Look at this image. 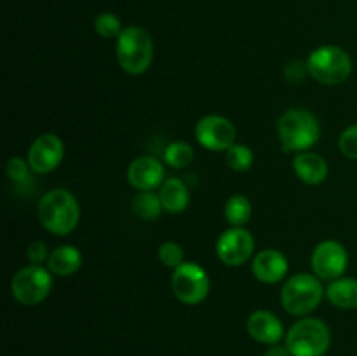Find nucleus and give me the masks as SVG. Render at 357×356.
Masks as SVG:
<instances>
[{
  "label": "nucleus",
  "mask_w": 357,
  "mask_h": 356,
  "mask_svg": "<svg viewBox=\"0 0 357 356\" xmlns=\"http://www.w3.org/2000/svg\"><path fill=\"white\" fill-rule=\"evenodd\" d=\"M255 253V237L244 227H230L220 234L216 241V255L220 262L230 267L246 264Z\"/></svg>",
  "instance_id": "9b49d317"
},
{
  "label": "nucleus",
  "mask_w": 357,
  "mask_h": 356,
  "mask_svg": "<svg viewBox=\"0 0 357 356\" xmlns=\"http://www.w3.org/2000/svg\"><path fill=\"white\" fill-rule=\"evenodd\" d=\"M251 269H253V274L258 281L265 283V285H274V283H279L286 278L289 265L284 253L274 250V248H267V250H261L260 253L255 255Z\"/></svg>",
  "instance_id": "2eb2a0df"
},
{
  "label": "nucleus",
  "mask_w": 357,
  "mask_h": 356,
  "mask_svg": "<svg viewBox=\"0 0 357 356\" xmlns=\"http://www.w3.org/2000/svg\"><path fill=\"white\" fill-rule=\"evenodd\" d=\"M278 135L286 152H305L319 140L321 126L312 112L305 108H289L279 119Z\"/></svg>",
  "instance_id": "f03ea898"
},
{
  "label": "nucleus",
  "mask_w": 357,
  "mask_h": 356,
  "mask_svg": "<svg viewBox=\"0 0 357 356\" xmlns=\"http://www.w3.org/2000/svg\"><path fill=\"white\" fill-rule=\"evenodd\" d=\"M94 30L100 37L103 38H119V35L122 34V23L115 14L112 13H101L100 16H96L94 20Z\"/></svg>",
  "instance_id": "b1692460"
},
{
  "label": "nucleus",
  "mask_w": 357,
  "mask_h": 356,
  "mask_svg": "<svg viewBox=\"0 0 357 356\" xmlns=\"http://www.w3.org/2000/svg\"><path fill=\"white\" fill-rule=\"evenodd\" d=\"M209 276L204 269L194 262H185L174 269L171 276V290L181 304L197 306L209 295Z\"/></svg>",
  "instance_id": "6e6552de"
},
{
  "label": "nucleus",
  "mask_w": 357,
  "mask_h": 356,
  "mask_svg": "<svg viewBox=\"0 0 357 356\" xmlns=\"http://www.w3.org/2000/svg\"><path fill=\"white\" fill-rule=\"evenodd\" d=\"M37 213L44 229L56 236H68L80 220L79 202L66 188H52L42 195Z\"/></svg>",
  "instance_id": "f257e3e1"
},
{
  "label": "nucleus",
  "mask_w": 357,
  "mask_h": 356,
  "mask_svg": "<svg viewBox=\"0 0 357 356\" xmlns=\"http://www.w3.org/2000/svg\"><path fill=\"white\" fill-rule=\"evenodd\" d=\"M251 201L243 194L230 195L225 202V218L232 227H244L251 218Z\"/></svg>",
  "instance_id": "412c9836"
},
{
  "label": "nucleus",
  "mask_w": 357,
  "mask_h": 356,
  "mask_svg": "<svg viewBox=\"0 0 357 356\" xmlns=\"http://www.w3.org/2000/svg\"><path fill=\"white\" fill-rule=\"evenodd\" d=\"M246 330L253 341L260 344H279L281 339L284 337V327L282 321L275 316L272 311L258 309L248 316Z\"/></svg>",
  "instance_id": "4468645a"
},
{
  "label": "nucleus",
  "mask_w": 357,
  "mask_h": 356,
  "mask_svg": "<svg viewBox=\"0 0 357 356\" xmlns=\"http://www.w3.org/2000/svg\"><path fill=\"white\" fill-rule=\"evenodd\" d=\"M80 265H82V253L79 251V248L72 246V244L58 246L51 251L47 258L49 271L54 276H61V278L75 274Z\"/></svg>",
  "instance_id": "f3484780"
},
{
  "label": "nucleus",
  "mask_w": 357,
  "mask_h": 356,
  "mask_svg": "<svg viewBox=\"0 0 357 356\" xmlns=\"http://www.w3.org/2000/svg\"><path fill=\"white\" fill-rule=\"evenodd\" d=\"M265 356H291L288 346L282 344H272L268 346V349L265 351Z\"/></svg>",
  "instance_id": "c756f323"
},
{
  "label": "nucleus",
  "mask_w": 357,
  "mask_h": 356,
  "mask_svg": "<svg viewBox=\"0 0 357 356\" xmlns=\"http://www.w3.org/2000/svg\"><path fill=\"white\" fill-rule=\"evenodd\" d=\"M284 344L291 356H324L331 344L330 328L323 320L302 318L288 330Z\"/></svg>",
  "instance_id": "423d86ee"
},
{
  "label": "nucleus",
  "mask_w": 357,
  "mask_h": 356,
  "mask_svg": "<svg viewBox=\"0 0 357 356\" xmlns=\"http://www.w3.org/2000/svg\"><path fill=\"white\" fill-rule=\"evenodd\" d=\"M119 66L129 75H142L153 61V38L145 28L128 27L117 38Z\"/></svg>",
  "instance_id": "7ed1b4c3"
},
{
  "label": "nucleus",
  "mask_w": 357,
  "mask_h": 356,
  "mask_svg": "<svg viewBox=\"0 0 357 356\" xmlns=\"http://www.w3.org/2000/svg\"><path fill=\"white\" fill-rule=\"evenodd\" d=\"M30 164L28 159H21V157H10L6 164V173L14 184H26L30 180Z\"/></svg>",
  "instance_id": "a878e982"
},
{
  "label": "nucleus",
  "mask_w": 357,
  "mask_h": 356,
  "mask_svg": "<svg viewBox=\"0 0 357 356\" xmlns=\"http://www.w3.org/2000/svg\"><path fill=\"white\" fill-rule=\"evenodd\" d=\"M159 260L162 262L164 267L178 269L181 264H185V251L174 241H164L159 246Z\"/></svg>",
  "instance_id": "393cba45"
},
{
  "label": "nucleus",
  "mask_w": 357,
  "mask_h": 356,
  "mask_svg": "<svg viewBox=\"0 0 357 356\" xmlns=\"http://www.w3.org/2000/svg\"><path fill=\"white\" fill-rule=\"evenodd\" d=\"M309 75L324 86H338L352 73V58L338 45H321L307 59Z\"/></svg>",
  "instance_id": "20e7f679"
},
{
  "label": "nucleus",
  "mask_w": 357,
  "mask_h": 356,
  "mask_svg": "<svg viewBox=\"0 0 357 356\" xmlns=\"http://www.w3.org/2000/svg\"><path fill=\"white\" fill-rule=\"evenodd\" d=\"M326 297L335 307L340 309H356L357 307V279L338 278L330 281L326 288Z\"/></svg>",
  "instance_id": "6ab92c4d"
},
{
  "label": "nucleus",
  "mask_w": 357,
  "mask_h": 356,
  "mask_svg": "<svg viewBox=\"0 0 357 356\" xmlns=\"http://www.w3.org/2000/svg\"><path fill=\"white\" fill-rule=\"evenodd\" d=\"M65 157V143L54 133L37 136L28 149V164L31 171L45 175L54 171Z\"/></svg>",
  "instance_id": "f8f14e48"
},
{
  "label": "nucleus",
  "mask_w": 357,
  "mask_h": 356,
  "mask_svg": "<svg viewBox=\"0 0 357 356\" xmlns=\"http://www.w3.org/2000/svg\"><path fill=\"white\" fill-rule=\"evenodd\" d=\"M159 195L164 212L173 213V215L185 212L190 202V192H188L187 184L180 178H167L160 187Z\"/></svg>",
  "instance_id": "a211bd4d"
},
{
  "label": "nucleus",
  "mask_w": 357,
  "mask_h": 356,
  "mask_svg": "<svg viewBox=\"0 0 357 356\" xmlns=\"http://www.w3.org/2000/svg\"><path fill=\"white\" fill-rule=\"evenodd\" d=\"M132 212L138 218L146 220V222L157 220L164 212L160 195L153 191H139L132 199Z\"/></svg>",
  "instance_id": "aec40b11"
},
{
  "label": "nucleus",
  "mask_w": 357,
  "mask_h": 356,
  "mask_svg": "<svg viewBox=\"0 0 357 356\" xmlns=\"http://www.w3.org/2000/svg\"><path fill=\"white\" fill-rule=\"evenodd\" d=\"M293 170L296 177L307 185H319L328 178V163L316 152H298L293 159Z\"/></svg>",
  "instance_id": "dca6fc26"
},
{
  "label": "nucleus",
  "mask_w": 357,
  "mask_h": 356,
  "mask_svg": "<svg viewBox=\"0 0 357 356\" xmlns=\"http://www.w3.org/2000/svg\"><path fill=\"white\" fill-rule=\"evenodd\" d=\"M338 149L349 159H357V124L344 129L338 138Z\"/></svg>",
  "instance_id": "bb28decb"
},
{
  "label": "nucleus",
  "mask_w": 357,
  "mask_h": 356,
  "mask_svg": "<svg viewBox=\"0 0 357 356\" xmlns=\"http://www.w3.org/2000/svg\"><path fill=\"white\" fill-rule=\"evenodd\" d=\"M225 161L229 164L230 170L234 171H248L251 166H253L255 154L253 150L250 149L244 143H234L229 150L225 152Z\"/></svg>",
  "instance_id": "5701e85b"
},
{
  "label": "nucleus",
  "mask_w": 357,
  "mask_h": 356,
  "mask_svg": "<svg viewBox=\"0 0 357 356\" xmlns=\"http://www.w3.org/2000/svg\"><path fill=\"white\" fill-rule=\"evenodd\" d=\"M349 253L342 243L335 239L321 241L312 251L314 274L321 281H335L347 271Z\"/></svg>",
  "instance_id": "9d476101"
},
{
  "label": "nucleus",
  "mask_w": 357,
  "mask_h": 356,
  "mask_svg": "<svg viewBox=\"0 0 357 356\" xmlns=\"http://www.w3.org/2000/svg\"><path fill=\"white\" fill-rule=\"evenodd\" d=\"M236 126L223 115H206L195 124V140L199 145L213 152H227L236 143Z\"/></svg>",
  "instance_id": "1a4fd4ad"
},
{
  "label": "nucleus",
  "mask_w": 357,
  "mask_h": 356,
  "mask_svg": "<svg viewBox=\"0 0 357 356\" xmlns=\"http://www.w3.org/2000/svg\"><path fill=\"white\" fill-rule=\"evenodd\" d=\"M52 276L54 274L42 265H26L14 274L10 293L21 306H38L51 293Z\"/></svg>",
  "instance_id": "0eeeda50"
},
{
  "label": "nucleus",
  "mask_w": 357,
  "mask_h": 356,
  "mask_svg": "<svg viewBox=\"0 0 357 356\" xmlns=\"http://www.w3.org/2000/svg\"><path fill=\"white\" fill-rule=\"evenodd\" d=\"M305 73H309L307 63L293 61L288 63V66H286V77H288V80H291V82H300V80L305 77Z\"/></svg>",
  "instance_id": "c85d7f7f"
},
{
  "label": "nucleus",
  "mask_w": 357,
  "mask_h": 356,
  "mask_svg": "<svg viewBox=\"0 0 357 356\" xmlns=\"http://www.w3.org/2000/svg\"><path fill=\"white\" fill-rule=\"evenodd\" d=\"M326 290L316 274L298 272L284 283L281 290V304L293 316H307L317 309Z\"/></svg>",
  "instance_id": "39448f33"
},
{
  "label": "nucleus",
  "mask_w": 357,
  "mask_h": 356,
  "mask_svg": "<svg viewBox=\"0 0 357 356\" xmlns=\"http://www.w3.org/2000/svg\"><path fill=\"white\" fill-rule=\"evenodd\" d=\"M194 147L187 142H173L164 152V163L174 170H183L194 161Z\"/></svg>",
  "instance_id": "4be33fe9"
},
{
  "label": "nucleus",
  "mask_w": 357,
  "mask_h": 356,
  "mask_svg": "<svg viewBox=\"0 0 357 356\" xmlns=\"http://www.w3.org/2000/svg\"><path fill=\"white\" fill-rule=\"evenodd\" d=\"M49 255H51V253L47 251V246H45L44 241H33V243L28 244L26 257H28V260L31 262V264L42 265L44 262H47Z\"/></svg>",
  "instance_id": "cd10ccee"
},
{
  "label": "nucleus",
  "mask_w": 357,
  "mask_h": 356,
  "mask_svg": "<svg viewBox=\"0 0 357 356\" xmlns=\"http://www.w3.org/2000/svg\"><path fill=\"white\" fill-rule=\"evenodd\" d=\"M164 175V164L149 156L136 157L128 168V181L138 191H155L157 187H162L166 181Z\"/></svg>",
  "instance_id": "ddd939ff"
}]
</instances>
